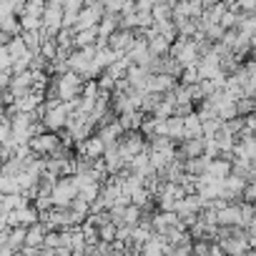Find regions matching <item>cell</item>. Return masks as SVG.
Segmentation results:
<instances>
[{"label": "cell", "instance_id": "1", "mask_svg": "<svg viewBox=\"0 0 256 256\" xmlns=\"http://www.w3.org/2000/svg\"><path fill=\"white\" fill-rule=\"evenodd\" d=\"M56 83H58V90H60V98L63 100H76L83 96V88H86V78L76 70H66V73H53Z\"/></svg>", "mask_w": 256, "mask_h": 256}, {"label": "cell", "instance_id": "2", "mask_svg": "<svg viewBox=\"0 0 256 256\" xmlns=\"http://www.w3.org/2000/svg\"><path fill=\"white\" fill-rule=\"evenodd\" d=\"M60 146H63V134H60V131H40V134H36V136L30 138L33 154L46 156V158L56 156V154L60 151Z\"/></svg>", "mask_w": 256, "mask_h": 256}, {"label": "cell", "instance_id": "3", "mask_svg": "<svg viewBox=\"0 0 256 256\" xmlns=\"http://www.w3.org/2000/svg\"><path fill=\"white\" fill-rule=\"evenodd\" d=\"M106 141L100 138V134L96 131V134H90L86 141H80L78 146H76V154H80V156H88V158H93V161H98V158H103V154H106Z\"/></svg>", "mask_w": 256, "mask_h": 256}, {"label": "cell", "instance_id": "4", "mask_svg": "<svg viewBox=\"0 0 256 256\" xmlns=\"http://www.w3.org/2000/svg\"><path fill=\"white\" fill-rule=\"evenodd\" d=\"M93 58H96V46H90V48H76L68 56V68L83 76L88 70V66L93 63Z\"/></svg>", "mask_w": 256, "mask_h": 256}, {"label": "cell", "instance_id": "5", "mask_svg": "<svg viewBox=\"0 0 256 256\" xmlns=\"http://www.w3.org/2000/svg\"><path fill=\"white\" fill-rule=\"evenodd\" d=\"M178 158H196V156H204L206 154V138L204 136H191V138H184L176 148Z\"/></svg>", "mask_w": 256, "mask_h": 256}, {"label": "cell", "instance_id": "6", "mask_svg": "<svg viewBox=\"0 0 256 256\" xmlns=\"http://www.w3.org/2000/svg\"><path fill=\"white\" fill-rule=\"evenodd\" d=\"M176 86H178V78H176V76H171V73H151L146 90H156V93H168V90H174Z\"/></svg>", "mask_w": 256, "mask_h": 256}, {"label": "cell", "instance_id": "7", "mask_svg": "<svg viewBox=\"0 0 256 256\" xmlns=\"http://www.w3.org/2000/svg\"><path fill=\"white\" fill-rule=\"evenodd\" d=\"M184 123H186V138L204 136V118L198 116V110H191L188 116H184Z\"/></svg>", "mask_w": 256, "mask_h": 256}, {"label": "cell", "instance_id": "8", "mask_svg": "<svg viewBox=\"0 0 256 256\" xmlns=\"http://www.w3.org/2000/svg\"><path fill=\"white\" fill-rule=\"evenodd\" d=\"M98 36H100L98 26H96V28L78 30V33H76V48H90V46H96V43H98Z\"/></svg>", "mask_w": 256, "mask_h": 256}, {"label": "cell", "instance_id": "9", "mask_svg": "<svg viewBox=\"0 0 256 256\" xmlns=\"http://www.w3.org/2000/svg\"><path fill=\"white\" fill-rule=\"evenodd\" d=\"M20 28L23 30H43V16H33V13H20Z\"/></svg>", "mask_w": 256, "mask_h": 256}, {"label": "cell", "instance_id": "10", "mask_svg": "<svg viewBox=\"0 0 256 256\" xmlns=\"http://www.w3.org/2000/svg\"><path fill=\"white\" fill-rule=\"evenodd\" d=\"M236 108H238V116L256 113V98H254V96H241V98L236 100Z\"/></svg>", "mask_w": 256, "mask_h": 256}]
</instances>
